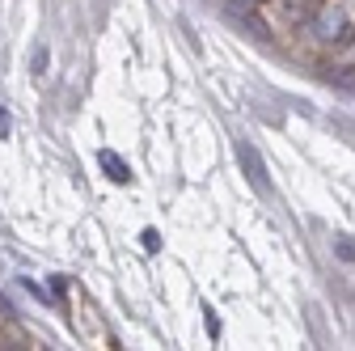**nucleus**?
Returning a JSON list of instances; mask_svg holds the SVG:
<instances>
[{"instance_id": "nucleus-4", "label": "nucleus", "mask_w": 355, "mask_h": 351, "mask_svg": "<svg viewBox=\"0 0 355 351\" xmlns=\"http://www.w3.org/2000/svg\"><path fill=\"white\" fill-rule=\"evenodd\" d=\"M13 136V119H9V110L0 106V140H9Z\"/></svg>"}, {"instance_id": "nucleus-1", "label": "nucleus", "mask_w": 355, "mask_h": 351, "mask_svg": "<svg viewBox=\"0 0 355 351\" xmlns=\"http://www.w3.org/2000/svg\"><path fill=\"white\" fill-rule=\"evenodd\" d=\"M355 30V9L347 0H326L313 17V38L318 42H347Z\"/></svg>"}, {"instance_id": "nucleus-7", "label": "nucleus", "mask_w": 355, "mask_h": 351, "mask_svg": "<svg viewBox=\"0 0 355 351\" xmlns=\"http://www.w3.org/2000/svg\"><path fill=\"white\" fill-rule=\"evenodd\" d=\"M338 254H343V258H355V246H351V237H338Z\"/></svg>"}, {"instance_id": "nucleus-5", "label": "nucleus", "mask_w": 355, "mask_h": 351, "mask_svg": "<svg viewBox=\"0 0 355 351\" xmlns=\"http://www.w3.org/2000/svg\"><path fill=\"white\" fill-rule=\"evenodd\" d=\"M42 68H47V47L38 42V47H34V72H42Z\"/></svg>"}, {"instance_id": "nucleus-2", "label": "nucleus", "mask_w": 355, "mask_h": 351, "mask_svg": "<svg viewBox=\"0 0 355 351\" xmlns=\"http://www.w3.org/2000/svg\"><path fill=\"white\" fill-rule=\"evenodd\" d=\"M233 148H237V161H241V169H245L250 187H254L258 195H271V173H266V161H262V153H258L250 140H233Z\"/></svg>"}, {"instance_id": "nucleus-3", "label": "nucleus", "mask_w": 355, "mask_h": 351, "mask_svg": "<svg viewBox=\"0 0 355 351\" xmlns=\"http://www.w3.org/2000/svg\"><path fill=\"white\" fill-rule=\"evenodd\" d=\"M98 165L106 169V178H110V182H131V169H127V161H123L119 153L102 148V153H98Z\"/></svg>"}, {"instance_id": "nucleus-8", "label": "nucleus", "mask_w": 355, "mask_h": 351, "mask_svg": "<svg viewBox=\"0 0 355 351\" xmlns=\"http://www.w3.org/2000/svg\"><path fill=\"white\" fill-rule=\"evenodd\" d=\"M51 288H55V296H64L68 292V280L64 275H51Z\"/></svg>"}, {"instance_id": "nucleus-6", "label": "nucleus", "mask_w": 355, "mask_h": 351, "mask_svg": "<svg viewBox=\"0 0 355 351\" xmlns=\"http://www.w3.org/2000/svg\"><path fill=\"white\" fill-rule=\"evenodd\" d=\"M161 246V237H157V229H144V250H157Z\"/></svg>"}]
</instances>
